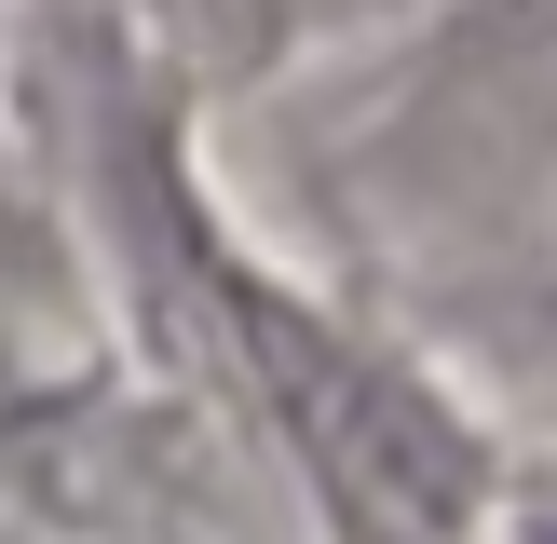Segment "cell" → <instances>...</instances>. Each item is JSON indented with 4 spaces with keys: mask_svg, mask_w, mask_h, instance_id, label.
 I'll return each instance as SVG.
<instances>
[{
    "mask_svg": "<svg viewBox=\"0 0 557 544\" xmlns=\"http://www.w3.org/2000/svg\"><path fill=\"white\" fill-rule=\"evenodd\" d=\"M218 299H232V341H245V368L272 381L299 462H313L326 504L354 517V544H449L462 517H476V435H462L408 368L354 354L341 326H313L286 286L218 272Z\"/></svg>",
    "mask_w": 557,
    "mask_h": 544,
    "instance_id": "cell-1",
    "label": "cell"
}]
</instances>
